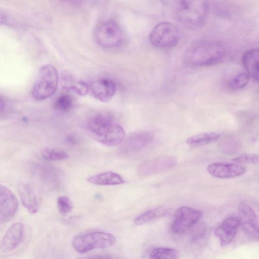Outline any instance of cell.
Returning <instances> with one entry per match:
<instances>
[{"mask_svg": "<svg viewBox=\"0 0 259 259\" xmlns=\"http://www.w3.org/2000/svg\"><path fill=\"white\" fill-rule=\"evenodd\" d=\"M73 106V100L68 95L63 94L56 99L54 107L56 110L61 112L69 111Z\"/></svg>", "mask_w": 259, "mask_h": 259, "instance_id": "cell-24", "label": "cell"}, {"mask_svg": "<svg viewBox=\"0 0 259 259\" xmlns=\"http://www.w3.org/2000/svg\"><path fill=\"white\" fill-rule=\"evenodd\" d=\"M225 54V47L219 42L200 40L188 48L185 54V60L193 67L208 66L220 62Z\"/></svg>", "mask_w": 259, "mask_h": 259, "instance_id": "cell-2", "label": "cell"}, {"mask_svg": "<svg viewBox=\"0 0 259 259\" xmlns=\"http://www.w3.org/2000/svg\"><path fill=\"white\" fill-rule=\"evenodd\" d=\"M85 129L98 142L108 146H116L122 143L125 136L123 128L109 115L98 114L87 121Z\"/></svg>", "mask_w": 259, "mask_h": 259, "instance_id": "cell-1", "label": "cell"}, {"mask_svg": "<svg viewBox=\"0 0 259 259\" xmlns=\"http://www.w3.org/2000/svg\"><path fill=\"white\" fill-rule=\"evenodd\" d=\"M202 212L194 208L182 206L176 211L171 224L172 231L177 234L184 233L201 219Z\"/></svg>", "mask_w": 259, "mask_h": 259, "instance_id": "cell-8", "label": "cell"}, {"mask_svg": "<svg viewBox=\"0 0 259 259\" xmlns=\"http://www.w3.org/2000/svg\"><path fill=\"white\" fill-rule=\"evenodd\" d=\"M166 213V210L161 207L150 209L136 217L134 223L138 226L142 225L156 218L164 216Z\"/></svg>", "mask_w": 259, "mask_h": 259, "instance_id": "cell-21", "label": "cell"}, {"mask_svg": "<svg viewBox=\"0 0 259 259\" xmlns=\"http://www.w3.org/2000/svg\"><path fill=\"white\" fill-rule=\"evenodd\" d=\"M249 78L247 73H240L230 81L229 87L232 90L242 89L248 84Z\"/></svg>", "mask_w": 259, "mask_h": 259, "instance_id": "cell-25", "label": "cell"}, {"mask_svg": "<svg viewBox=\"0 0 259 259\" xmlns=\"http://www.w3.org/2000/svg\"><path fill=\"white\" fill-rule=\"evenodd\" d=\"M18 201L13 192L6 186H0V222L5 223L12 220L18 208Z\"/></svg>", "mask_w": 259, "mask_h": 259, "instance_id": "cell-11", "label": "cell"}, {"mask_svg": "<svg viewBox=\"0 0 259 259\" xmlns=\"http://www.w3.org/2000/svg\"><path fill=\"white\" fill-rule=\"evenodd\" d=\"M179 253L176 249L158 247L154 249L150 254V259H179Z\"/></svg>", "mask_w": 259, "mask_h": 259, "instance_id": "cell-22", "label": "cell"}, {"mask_svg": "<svg viewBox=\"0 0 259 259\" xmlns=\"http://www.w3.org/2000/svg\"><path fill=\"white\" fill-rule=\"evenodd\" d=\"M218 132H209L193 136L187 140V143L191 146H199L214 142L220 138Z\"/></svg>", "mask_w": 259, "mask_h": 259, "instance_id": "cell-20", "label": "cell"}, {"mask_svg": "<svg viewBox=\"0 0 259 259\" xmlns=\"http://www.w3.org/2000/svg\"><path fill=\"white\" fill-rule=\"evenodd\" d=\"M246 167L237 163L214 162L207 167L208 172L219 179H230L239 177L246 171Z\"/></svg>", "mask_w": 259, "mask_h": 259, "instance_id": "cell-13", "label": "cell"}, {"mask_svg": "<svg viewBox=\"0 0 259 259\" xmlns=\"http://www.w3.org/2000/svg\"><path fill=\"white\" fill-rule=\"evenodd\" d=\"M72 203L67 196H61L57 199V208L61 214L65 215L69 213L72 209Z\"/></svg>", "mask_w": 259, "mask_h": 259, "instance_id": "cell-28", "label": "cell"}, {"mask_svg": "<svg viewBox=\"0 0 259 259\" xmlns=\"http://www.w3.org/2000/svg\"><path fill=\"white\" fill-rule=\"evenodd\" d=\"M18 190L23 206L30 213L37 212L39 208V202L31 186L25 183H20Z\"/></svg>", "mask_w": 259, "mask_h": 259, "instance_id": "cell-17", "label": "cell"}, {"mask_svg": "<svg viewBox=\"0 0 259 259\" xmlns=\"http://www.w3.org/2000/svg\"><path fill=\"white\" fill-rule=\"evenodd\" d=\"M239 221L245 232L252 239L259 240V218L248 204L241 202L238 207Z\"/></svg>", "mask_w": 259, "mask_h": 259, "instance_id": "cell-9", "label": "cell"}, {"mask_svg": "<svg viewBox=\"0 0 259 259\" xmlns=\"http://www.w3.org/2000/svg\"><path fill=\"white\" fill-rule=\"evenodd\" d=\"M116 238L112 234L101 231H94L78 235L72 240L74 249L84 253L95 249L105 248L112 246Z\"/></svg>", "mask_w": 259, "mask_h": 259, "instance_id": "cell-5", "label": "cell"}, {"mask_svg": "<svg viewBox=\"0 0 259 259\" xmlns=\"http://www.w3.org/2000/svg\"><path fill=\"white\" fill-rule=\"evenodd\" d=\"M242 62L249 77L259 81V48L246 52L242 56Z\"/></svg>", "mask_w": 259, "mask_h": 259, "instance_id": "cell-18", "label": "cell"}, {"mask_svg": "<svg viewBox=\"0 0 259 259\" xmlns=\"http://www.w3.org/2000/svg\"><path fill=\"white\" fill-rule=\"evenodd\" d=\"M68 89L74 91L79 95L84 96L88 94L89 87L85 81L74 78L71 82Z\"/></svg>", "mask_w": 259, "mask_h": 259, "instance_id": "cell-27", "label": "cell"}, {"mask_svg": "<svg viewBox=\"0 0 259 259\" xmlns=\"http://www.w3.org/2000/svg\"><path fill=\"white\" fill-rule=\"evenodd\" d=\"M24 226L22 223L13 224L5 233L1 243V249L3 252L11 251L16 248L23 240Z\"/></svg>", "mask_w": 259, "mask_h": 259, "instance_id": "cell-14", "label": "cell"}, {"mask_svg": "<svg viewBox=\"0 0 259 259\" xmlns=\"http://www.w3.org/2000/svg\"><path fill=\"white\" fill-rule=\"evenodd\" d=\"M80 259H112L109 256L106 255H94L81 258Z\"/></svg>", "mask_w": 259, "mask_h": 259, "instance_id": "cell-29", "label": "cell"}, {"mask_svg": "<svg viewBox=\"0 0 259 259\" xmlns=\"http://www.w3.org/2000/svg\"><path fill=\"white\" fill-rule=\"evenodd\" d=\"M42 157L48 161H60L68 158L65 151L52 148H45L41 151Z\"/></svg>", "mask_w": 259, "mask_h": 259, "instance_id": "cell-23", "label": "cell"}, {"mask_svg": "<svg viewBox=\"0 0 259 259\" xmlns=\"http://www.w3.org/2000/svg\"><path fill=\"white\" fill-rule=\"evenodd\" d=\"M208 10L207 3L204 1H182L177 5L176 14L182 24L195 28L203 24Z\"/></svg>", "mask_w": 259, "mask_h": 259, "instance_id": "cell-3", "label": "cell"}, {"mask_svg": "<svg viewBox=\"0 0 259 259\" xmlns=\"http://www.w3.org/2000/svg\"><path fill=\"white\" fill-rule=\"evenodd\" d=\"M58 82L56 68L51 64L40 67L31 89L32 96L37 100L46 99L56 91Z\"/></svg>", "mask_w": 259, "mask_h": 259, "instance_id": "cell-4", "label": "cell"}, {"mask_svg": "<svg viewBox=\"0 0 259 259\" xmlns=\"http://www.w3.org/2000/svg\"><path fill=\"white\" fill-rule=\"evenodd\" d=\"M177 163V159L175 156H160L143 162L136 170L140 176H148L173 168Z\"/></svg>", "mask_w": 259, "mask_h": 259, "instance_id": "cell-10", "label": "cell"}, {"mask_svg": "<svg viewBox=\"0 0 259 259\" xmlns=\"http://www.w3.org/2000/svg\"><path fill=\"white\" fill-rule=\"evenodd\" d=\"M180 39L178 28L172 23L163 22L158 23L149 35L150 43L155 47L167 49L175 47Z\"/></svg>", "mask_w": 259, "mask_h": 259, "instance_id": "cell-7", "label": "cell"}, {"mask_svg": "<svg viewBox=\"0 0 259 259\" xmlns=\"http://www.w3.org/2000/svg\"><path fill=\"white\" fill-rule=\"evenodd\" d=\"M240 222L237 218L231 217L224 220L215 230V235L224 246L233 240Z\"/></svg>", "mask_w": 259, "mask_h": 259, "instance_id": "cell-16", "label": "cell"}, {"mask_svg": "<svg viewBox=\"0 0 259 259\" xmlns=\"http://www.w3.org/2000/svg\"><path fill=\"white\" fill-rule=\"evenodd\" d=\"M232 161L239 164H259V154L255 153H243L232 159Z\"/></svg>", "mask_w": 259, "mask_h": 259, "instance_id": "cell-26", "label": "cell"}, {"mask_svg": "<svg viewBox=\"0 0 259 259\" xmlns=\"http://www.w3.org/2000/svg\"><path fill=\"white\" fill-rule=\"evenodd\" d=\"M87 181L90 183L99 186L117 185L124 183V179L120 175L111 171L91 176L87 179Z\"/></svg>", "mask_w": 259, "mask_h": 259, "instance_id": "cell-19", "label": "cell"}, {"mask_svg": "<svg viewBox=\"0 0 259 259\" xmlns=\"http://www.w3.org/2000/svg\"><path fill=\"white\" fill-rule=\"evenodd\" d=\"M90 88L94 98L103 102L109 101L115 95L116 90L114 82L107 78L94 80Z\"/></svg>", "mask_w": 259, "mask_h": 259, "instance_id": "cell-15", "label": "cell"}, {"mask_svg": "<svg viewBox=\"0 0 259 259\" xmlns=\"http://www.w3.org/2000/svg\"><path fill=\"white\" fill-rule=\"evenodd\" d=\"M154 139V135L150 132L134 133L122 142L120 149L122 152L126 154L139 152L152 144Z\"/></svg>", "mask_w": 259, "mask_h": 259, "instance_id": "cell-12", "label": "cell"}, {"mask_svg": "<svg viewBox=\"0 0 259 259\" xmlns=\"http://www.w3.org/2000/svg\"><path fill=\"white\" fill-rule=\"evenodd\" d=\"M94 36L96 42L106 49L119 47L124 39L123 31L116 22L112 20L103 21L95 28Z\"/></svg>", "mask_w": 259, "mask_h": 259, "instance_id": "cell-6", "label": "cell"}]
</instances>
